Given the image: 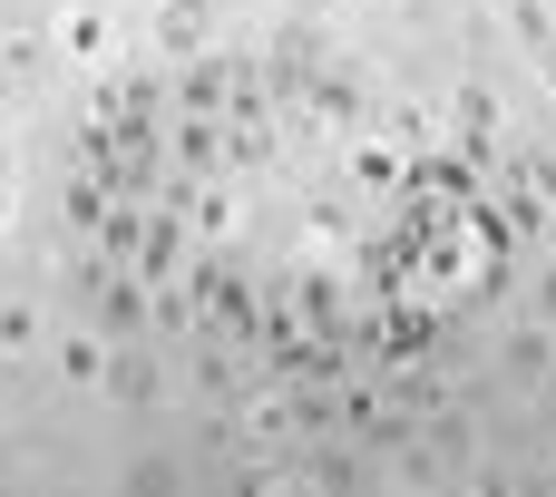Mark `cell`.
<instances>
[{"instance_id": "8fae6325", "label": "cell", "mask_w": 556, "mask_h": 497, "mask_svg": "<svg viewBox=\"0 0 556 497\" xmlns=\"http://www.w3.org/2000/svg\"><path fill=\"white\" fill-rule=\"evenodd\" d=\"M0 127H10V98H0Z\"/></svg>"}, {"instance_id": "6da1fadb", "label": "cell", "mask_w": 556, "mask_h": 497, "mask_svg": "<svg viewBox=\"0 0 556 497\" xmlns=\"http://www.w3.org/2000/svg\"><path fill=\"white\" fill-rule=\"evenodd\" d=\"M59 49H68V68H98V59H108V10L68 0V10H59Z\"/></svg>"}, {"instance_id": "52a82bcc", "label": "cell", "mask_w": 556, "mask_h": 497, "mask_svg": "<svg viewBox=\"0 0 556 497\" xmlns=\"http://www.w3.org/2000/svg\"><path fill=\"white\" fill-rule=\"evenodd\" d=\"M108 391H117V400H147V391H156V371H147L137 352H117V361H108Z\"/></svg>"}, {"instance_id": "3957f363", "label": "cell", "mask_w": 556, "mask_h": 497, "mask_svg": "<svg viewBox=\"0 0 556 497\" xmlns=\"http://www.w3.org/2000/svg\"><path fill=\"white\" fill-rule=\"evenodd\" d=\"M205 29H215L205 0H166V10H156V39H166L176 59H205Z\"/></svg>"}, {"instance_id": "ba28073f", "label": "cell", "mask_w": 556, "mask_h": 497, "mask_svg": "<svg viewBox=\"0 0 556 497\" xmlns=\"http://www.w3.org/2000/svg\"><path fill=\"white\" fill-rule=\"evenodd\" d=\"M195 225H205V234H235V195H225V186H215V195H195Z\"/></svg>"}, {"instance_id": "30bf717a", "label": "cell", "mask_w": 556, "mask_h": 497, "mask_svg": "<svg viewBox=\"0 0 556 497\" xmlns=\"http://www.w3.org/2000/svg\"><path fill=\"white\" fill-rule=\"evenodd\" d=\"M0 225H10V186H0Z\"/></svg>"}, {"instance_id": "8992f818", "label": "cell", "mask_w": 556, "mask_h": 497, "mask_svg": "<svg viewBox=\"0 0 556 497\" xmlns=\"http://www.w3.org/2000/svg\"><path fill=\"white\" fill-rule=\"evenodd\" d=\"M39 352V313L29 303H0V361H29Z\"/></svg>"}, {"instance_id": "7c38bea8", "label": "cell", "mask_w": 556, "mask_h": 497, "mask_svg": "<svg viewBox=\"0 0 556 497\" xmlns=\"http://www.w3.org/2000/svg\"><path fill=\"white\" fill-rule=\"evenodd\" d=\"M547 98H556V68H547Z\"/></svg>"}, {"instance_id": "5b68a950", "label": "cell", "mask_w": 556, "mask_h": 497, "mask_svg": "<svg viewBox=\"0 0 556 497\" xmlns=\"http://www.w3.org/2000/svg\"><path fill=\"white\" fill-rule=\"evenodd\" d=\"M59 381H68V391H108V352H98V332H68V342H59Z\"/></svg>"}, {"instance_id": "277c9868", "label": "cell", "mask_w": 556, "mask_h": 497, "mask_svg": "<svg viewBox=\"0 0 556 497\" xmlns=\"http://www.w3.org/2000/svg\"><path fill=\"white\" fill-rule=\"evenodd\" d=\"M137 322H147V273H117L98 293V332H137Z\"/></svg>"}, {"instance_id": "9c48e42d", "label": "cell", "mask_w": 556, "mask_h": 497, "mask_svg": "<svg viewBox=\"0 0 556 497\" xmlns=\"http://www.w3.org/2000/svg\"><path fill=\"white\" fill-rule=\"evenodd\" d=\"M538 313H556V264H547V273H538Z\"/></svg>"}, {"instance_id": "7a4b0ae2", "label": "cell", "mask_w": 556, "mask_h": 497, "mask_svg": "<svg viewBox=\"0 0 556 497\" xmlns=\"http://www.w3.org/2000/svg\"><path fill=\"white\" fill-rule=\"evenodd\" d=\"M352 176H362L371 195H391V186H410V156H401L391 137H352Z\"/></svg>"}]
</instances>
